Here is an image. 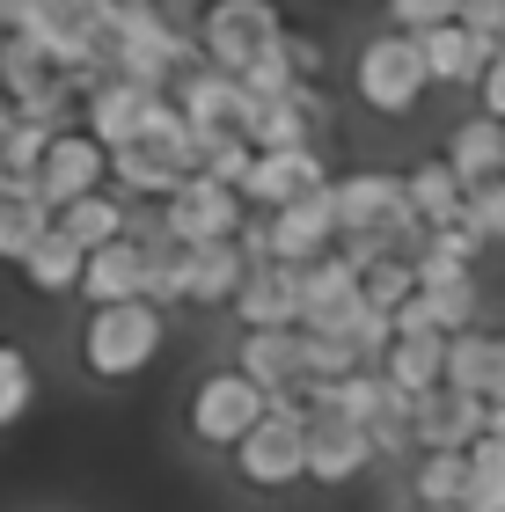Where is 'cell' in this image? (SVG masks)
<instances>
[{"label": "cell", "instance_id": "1", "mask_svg": "<svg viewBox=\"0 0 505 512\" xmlns=\"http://www.w3.org/2000/svg\"><path fill=\"white\" fill-rule=\"evenodd\" d=\"M352 96L374 110V118L388 125H403L410 110H418L432 96V74H425V44L410 37V30H366L359 37V52H352Z\"/></svg>", "mask_w": 505, "mask_h": 512}, {"label": "cell", "instance_id": "2", "mask_svg": "<svg viewBox=\"0 0 505 512\" xmlns=\"http://www.w3.org/2000/svg\"><path fill=\"white\" fill-rule=\"evenodd\" d=\"M162 337H169V315L154 300H125V308H88L81 322V366L96 381H140L154 359H162Z\"/></svg>", "mask_w": 505, "mask_h": 512}, {"label": "cell", "instance_id": "3", "mask_svg": "<svg viewBox=\"0 0 505 512\" xmlns=\"http://www.w3.org/2000/svg\"><path fill=\"white\" fill-rule=\"evenodd\" d=\"M308 432H315V403L293 395V403H271V417L235 447V476L249 491H293L308 483Z\"/></svg>", "mask_w": 505, "mask_h": 512}, {"label": "cell", "instance_id": "4", "mask_svg": "<svg viewBox=\"0 0 505 512\" xmlns=\"http://www.w3.org/2000/svg\"><path fill=\"white\" fill-rule=\"evenodd\" d=\"M293 30L279 0H213L198 22V44H205V66H220V74H249L271 44Z\"/></svg>", "mask_w": 505, "mask_h": 512}, {"label": "cell", "instance_id": "5", "mask_svg": "<svg viewBox=\"0 0 505 512\" xmlns=\"http://www.w3.org/2000/svg\"><path fill=\"white\" fill-rule=\"evenodd\" d=\"M264 417H271V395L249 381L242 366H220V374H205L191 388V439H198V447H227V454H235Z\"/></svg>", "mask_w": 505, "mask_h": 512}, {"label": "cell", "instance_id": "6", "mask_svg": "<svg viewBox=\"0 0 505 512\" xmlns=\"http://www.w3.org/2000/svg\"><path fill=\"white\" fill-rule=\"evenodd\" d=\"M242 132L257 139L264 154H323L337 139V110H330L323 88H293V96H279V103L257 96V110H249Z\"/></svg>", "mask_w": 505, "mask_h": 512}, {"label": "cell", "instance_id": "7", "mask_svg": "<svg viewBox=\"0 0 505 512\" xmlns=\"http://www.w3.org/2000/svg\"><path fill=\"white\" fill-rule=\"evenodd\" d=\"M162 227H169V242H183V249L235 242L242 227H249V198L227 191V183H213V176H191V183L162 205Z\"/></svg>", "mask_w": 505, "mask_h": 512}, {"label": "cell", "instance_id": "8", "mask_svg": "<svg viewBox=\"0 0 505 512\" xmlns=\"http://www.w3.org/2000/svg\"><path fill=\"white\" fill-rule=\"evenodd\" d=\"M359 315H366V271L359 264L323 256V264L301 271V330H315V337H352Z\"/></svg>", "mask_w": 505, "mask_h": 512}, {"label": "cell", "instance_id": "9", "mask_svg": "<svg viewBox=\"0 0 505 512\" xmlns=\"http://www.w3.org/2000/svg\"><path fill=\"white\" fill-rule=\"evenodd\" d=\"M37 191H44V205H52V213H66V205L110 191V147H103L88 125H66V132L52 139V161H44Z\"/></svg>", "mask_w": 505, "mask_h": 512}, {"label": "cell", "instance_id": "10", "mask_svg": "<svg viewBox=\"0 0 505 512\" xmlns=\"http://www.w3.org/2000/svg\"><path fill=\"white\" fill-rule=\"evenodd\" d=\"M330 191H337V183H330ZM330 191L286 205V213H264V227H271V264L308 271V264H323V256H337L344 227H337V198Z\"/></svg>", "mask_w": 505, "mask_h": 512}, {"label": "cell", "instance_id": "11", "mask_svg": "<svg viewBox=\"0 0 505 512\" xmlns=\"http://www.w3.org/2000/svg\"><path fill=\"white\" fill-rule=\"evenodd\" d=\"M235 366L271 395V403H293V395L315 388L308 381V330H242Z\"/></svg>", "mask_w": 505, "mask_h": 512}, {"label": "cell", "instance_id": "12", "mask_svg": "<svg viewBox=\"0 0 505 512\" xmlns=\"http://www.w3.org/2000/svg\"><path fill=\"white\" fill-rule=\"evenodd\" d=\"M154 88H140V81H125V74H110V81H96L88 88V103H81V125L103 139L110 154H125V147H140V132H147V118H154Z\"/></svg>", "mask_w": 505, "mask_h": 512}, {"label": "cell", "instance_id": "13", "mask_svg": "<svg viewBox=\"0 0 505 512\" xmlns=\"http://www.w3.org/2000/svg\"><path fill=\"white\" fill-rule=\"evenodd\" d=\"M176 110L191 118L198 132H242L257 96H249L242 74H220V66H191V74L176 81Z\"/></svg>", "mask_w": 505, "mask_h": 512}, {"label": "cell", "instance_id": "14", "mask_svg": "<svg viewBox=\"0 0 505 512\" xmlns=\"http://www.w3.org/2000/svg\"><path fill=\"white\" fill-rule=\"evenodd\" d=\"M491 432V403L462 388H432L418 403V454H469Z\"/></svg>", "mask_w": 505, "mask_h": 512}, {"label": "cell", "instance_id": "15", "mask_svg": "<svg viewBox=\"0 0 505 512\" xmlns=\"http://www.w3.org/2000/svg\"><path fill=\"white\" fill-rule=\"evenodd\" d=\"M330 183H337V176H330L323 154H264L257 169H249L242 198H249V213H286V205L330 191Z\"/></svg>", "mask_w": 505, "mask_h": 512}, {"label": "cell", "instance_id": "16", "mask_svg": "<svg viewBox=\"0 0 505 512\" xmlns=\"http://www.w3.org/2000/svg\"><path fill=\"white\" fill-rule=\"evenodd\" d=\"M235 322L242 330H301V271L293 264H249L242 293H235Z\"/></svg>", "mask_w": 505, "mask_h": 512}, {"label": "cell", "instance_id": "17", "mask_svg": "<svg viewBox=\"0 0 505 512\" xmlns=\"http://www.w3.org/2000/svg\"><path fill=\"white\" fill-rule=\"evenodd\" d=\"M381 461L374 447V432L352 425V417H315V432H308V483H352L366 476Z\"/></svg>", "mask_w": 505, "mask_h": 512}, {"label": "cell", "instance_id": "18", "mask_svg": "<svg viewBox=\"0 0 505 512\" xmlns=\"http://www.w3.org/2000/svg\"><path fill=\"white\" fill-rule=\"evenodd\" d=\"M418 44H425V74H432V88H484L491 59H498V44L476 37V30H462V22H440V30H425Z\"/></svg>", "mask_w": 505, "mask_h": 512}, {"label": "cell", "instance_id": "19", "mask_svg": "<svg viewBox=\"0 0 505 512\" xmlns=\"http://www.w3.org/2000/svg\"><path fill=\"white\" fill-rule=\"evenodd\" d=\"M440 154H447V169L462 176L469 191H484V183H498V176H505V125H498V118H484V110H469L462 125H447Z\"/></svg>", "mask_w": 505, "mask_h": 512}, {"label": "cell", "instance_id": "20", "mask_svg": "<svg viewBox=\"0 0 505 512\" xmlns=\"http://www.w3.org/2000/svg\"><path fill=\"white\" fill-rule=\"evenodd\" d=\"M403 183H410V213H418L432 235H440V227H462V220H469V183L447 169V154H440V147H432L425 161H410Z\"/></svg>", "mask_w": 505, "mask_h": 512}, {"label": "cell", "instance_id": "21", "mask_svg": "<svg viewBox=\"0 0 505 512\" xmlns=\"http://www.w3.org/2000/svg\"><path fill=\"white\" fill-rule=\"evenodd\" d=\"M81 300L88 308H125V300H147V242H110L88 256V278H81Z\"/></svg>", "mask_w": 505, "mask_h": 512}, {"label": "cell", "instance_id": "22", "mask_svg": "<svg viewBox=\"0 0 505 512\" xmlns=\"http://www.w3.org/2000/svg\"><path fill=\"white\" fill-rule=\"evenodd\" d=\"M498 366H505V337L498 330H462L447 344V388H462V395H498Z\"/></svg>", "mask_w": 505, "mask_h": 512}, {"label": "cell", "instance_id": "23", "mask_svg": "<svg viewBox=\"0 0 505 512\" xmlns=\"http://www.w3.org/2000/svg\"><path fill=\"white\" fill-rule=\"evenodd\" d=\"M59 235H74L88 256H96V249H110V242H125V235H132V198H118V191H96V198L66 205V213H59Z\"/></svg>", "mask_w": 505, "mask_h": 512}, {"label": "cell", "instance_id": "24", "mask_svg": "<svg viewBox=\"0 0 505 512\" xmlns=\"http://www.w3.org/2000/svg\"><path fill=\"white\" fill-rule=\"evenodd\" d=\"M242 278H249V256H242V242L191 249V308H235Z\"/></svg>", "mask_w": 505, "mask_h": 512}, {"label": "cell", "instance_id": "25", "mask_svg": "<svg viewBox=\"0 0 505 512\" xmlns=\"http://www.w3.org/2000/svg\"><path fill=\"white\" fill-rule=\"evenodd\" d=\"M447 344L454 337H396V352H388L381 374L396 381L410 403H425L432 388H447Z\"/></svg>", "mask_w": 505, "mask_h": 512}, {"label": "cell", "instance_id": "26", "mask_svg": "<svg viewBox=\"0 0 505 512\" xmlns=\"http://www.w3.org/2000/svg\"><path fill=\"white\" fill-rule=\"evenodd\" d=\"M81 278H88V249L74 242V235H44L37 242V256L22 264V286L30 293H44V300H59V293H81Z\"/></svg>", "mask_w": 505, "mask_h": 512}, {"label": "cell", "instance_id": "27", "mask_svg": "<svg viewBox=\"0 0 505 512\" xmlns=\"http://www.w3.org/2000/svg\"><path fill=\"white\" fill-rule=\"evenodd\" d=\"M425 512H469V491H476V469L469 454H418V476H410Z\"/></svg>", "mask_w": 505, "mask_h": 512}, {"label": "cell", "instance_id": "28", "mask_svg": "<svg viewBox=\"0 0 505 512\" xmlns=\"http://www.w3.org/2000/svg\"><path fill=\"white\" fill-rule=\"evenodd\" d=\"M52 227H59V213L44 205V191H37V198H8V213H0V264L22 271V264L37 256V242L52 235Z\"/></svg>", "mask_w": 505, "mask_h": 512}, {"label": "cell", "instance_id": "29", "mask_svg": "<svg viewBox=\"0 0 505 512\" xmlns=\"http://www.w3.org/2000/svg\"><path fill=\"white\" fill-rule=\"evenodd\" d=\"M37 410V366L15 337H0V432H15Z\"/></svg>", "mask_w": 505, "mask_h": 512}, {"label": "cell", "instance_id": "30", "mask_svg": "<svg viewBox=\"0 0 505 512\" xmlns=\"http://www.w3.org/2000/svg\"><path fill=\"white\" fill-rule=\"evenodd\" d=\"M257 161H264V147H257L249 132H205V161H198V176H213V183H227V191H242Z\"/></svg>", "mask_w": 505, "mask_h": 512}, {"label": "cell", "instance_id": "31", "mask_svg": "<svg viewBox=\"0 0 505 512\" xmlns=\"http://www.w3.org/2000/svg\"><path fill=\"white\" fill-rule=\"evenodd\" d=\"M425 300H432V315H440V330H447V337L484 330V286H476V271H469V278H454V286H425Z\"/></svg>", "mask_w": 505, "mask_h": 512}, {"label": "cell", "instance_id": "32", "mask_svg": "<svg viewBox=\"0 0 505 512\" xmlns=\"http://www.w3.org/2000/svg\"><path fill=\"white\" fill-rule=\"evenodd\" d=\"M425 286H418V264L410 256H381L374 271H366V308H381V315H396L403 300H418Z\"/></svg>", "mask_w": 505, "mask_h": 512}, {"label": "cell", "instance_id": "33", "mask_svg": "<svg viewBox=\"0 0 505 512\" xmlns=\"http://www.w3.org/2000/svg\"><path fill=\"white\" fill-rule=\"evenodd\" d=\"M469 469H476V491H469V512H505V439H476L469 447Z\"/></svg>", "mask_w": 505, "mask_h": 512}, {"label": "cell", "instance_id": "34", "mask_svg": "<svg viewBox=\"0 0 505 512\" xmlns=\"http://www.w3.org/2000/svg\"><path fill=\"white\" fill-rule=\"evenodd\" d=\"M381 22L425 37V30H440V22H462V0H381Z\"/></svg>", "mask_w": 505, "mask_h": 512}, {"label": "cell", "instance_id": "35", "mask_svg": "<svg viewBox=\"0 0 505 512\" xmlns=\"http://www.w3.org/2000/svg\"><path fill=\"white\" fill-rule=\"evenodd\" d=\"M469 227H476V235H484L491 249L505 242V176L484 183V191H469Z\"/></svg>", "mask_w": 505, "mask_h": 512}, {"label": "cell", "instance_id": "36", "mask_svg": "<svg viewBox=\"0 0 505 512\" xmlns=\"http://www.w3.org/2000/svg\"><path fill=\"white\" fill-rule=\"evenodd\" d=\"M432 249H440V256H454V264H469V271H476V256H484L491 242H484V235H476V227L462 220V227H440V235H432Z\"/></svg>", "mask_w": 505, "mask_h": 512}, {"label": "cell", "instance_id": "37", "mask_svg": "<svg viewBox=\"0 0 505 512\" xmlns=\"http://www.w3.org/2000/svg\"><path fill=\"white\" fill-rule=\"evenodd\" d=\"M462 30L505 44V0H462Z\"/></svg>", "mask_w": 505, "mask_h": 512}, {"label": "cell", "instance_id": "38", "mask_svg": "<svg viewBox=\"0 0 505 512\" xmlns=\"http://www.w3.org/2000/svg\"><path fill=\"white\" fill-rule=\"evenodd\" d=\"M476 110H484V118H498V125H505V44H498V59H491L484 88H476Z\"/></svg>", "mask_w": 505, "mask_h": 512}, {"label": "cell", "instance_id": "39", "mask_svg": "<svg viewBox=\"0 0 505 512\" xmlns=\"http://www.w3.org/2000/svg\"><path fill=\"white\" fill-rule=\"evenodd\" d=\"M30 37V0H0V52Z\"/></svg>", "mask_w": 505, "mask_h": 512}, {"label": "cell", "instance_id": "40", "mask_svg": "<svg viewBox=\"0 0 505 512\" xmlns=\"http://www.w3.org/2000/svg\"><path fill=\"white\" fill-rule=\"evenodd\" d=\"M15 125H22V110H15L8 96H0V154H8V139H15Z\"/></svg>", "mask_w": 505, "mask_h": 512}, {"label": "cell", "instance_id": "41", "mask_svg": "<svg viewBox=\"0 0 505 512\" xmlns=\"http://www.w3.org/2000/svg\"><path fill=\"white\" fill-rule=\"evenodd\" d=\"M491 439H505V403H491Z\"/></svg>", "mask_w": 505, "mask_h": 512}, {"label": "cell", "instance_id": "42", "mask_svg": "<svg viewBox=\"0 0 505 512\" xmlns=\"http://www.w3.org/2000/svg\"><path fill=\"white\" fill-rule=\"evenodd\" d=\"M491 403H505V366H498V395H491Z\"/></svg>", "mask_w": 505, "mask_h": 512}, {"label": "cell", "instance_id": "43", "mask_svg": "<svg viewBox=\"0 0 505 512\" xmlns=\"http://www.w3.org/2000/svg\"><path fill=\"white\" fill-rule=\"evenodd\" d=\"M0 213H8V176H0Z\"/></svg>", "mask_w": 505, "mask_h": 512}, {"label": "cell", "instance_id": "44", "mask_svg": "<svg viewBox=\"0 0 505 512\" xmlns=\"http://www.w3.org/2000/svg\"><path fill=\"white\" fill-rule=\"evenodd\" d=\"M418 512H425V505H418Z\"/></svg>", "mask_w": 505, "mask_h": 512}]
</instances>
